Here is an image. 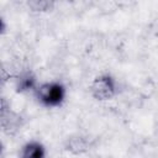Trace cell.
Masks as SVG:
<instances>
[{
    "instance_id": "obj_1",
    "label": "cell",
    "mask_w": 158,
    "mask_h": 158,
    "mask_svg": "<svg viewBox=\"0 0 158 158\" xmlns=\"http://www.w3.org/2000/svg\"><path fill=\"white\" fill-rule=\"evenodd\" d=\"M37 101L44 107H59L63 105L67 96V88L63 83L53 80L38 84L35 90Z\"/></svg>"
},
{
    "instance_id": "obj_2",
    "label": "cell",
    "mask_w": 158,
    "mask_h": 158,
    "mask_svg": "<svg viewBox=\"0 0 158 158\" xmlns=\"http://www.w3.org/2000/svg\"><path fill=\"white\" fill-rule=\"evenodd\" d=\"M118 91V84L115 77L110 73L98 75L90 84V94L95 100L106 101L112 99Z\"/></svg>"
},
{
    "instance_id": "obj_3",
    "label": "cell",
    "mask_w": 158,
    "mask_h": 158,
    "mask_svg": "<svg viewBox=\"0 0 158 158\" xmlns=\"http://www.w3.org/2000/svg\"><path fill=\"white\" fill-rule=\"evenodd\" d=\"M38 86L37 77L31 70H23L21 72L16 79H15V88L17 93H35V90Z\"/></svg>"
},
{
    "instance_id": "obj_4",
    "label": "cell",
    "mask_w": 158,
    "mask_h": 158,
    "mask_svg": "<svg viewBox=\"0 0 158 158\" xmlns=\"http://www.w3.org/2000/svg\"><path fill=\"white\" fill-rule=\"evenodd\" d=\"M47 151L43 143L32 139L26 142L20 149V158H46Z\"/></svg>"
},
{
    "instance_id": "obj_5",
    "label": "cell",
    "mask_w": 158,
    "mask_h": 158,
    "mask_svg": "<svg viewBox=\"0 0 158 158\" xmlns=\"http://www.w3.org/2000/svg\"><path fill=\"white\" fill-rule=\"evenodd\" d=\"M64 147L74 154H81L90 149V141L83 136H72L65 141Z\"/></svg>"
},
{
    "instance_id": "obj_6",
    "label": "cell",
    "mask_w": 158,
    "mask_h": 158,
    "mask_svg": "<svg viewBox=\"0 0 158 158\" xmlns=\"http://www.w3.org/2000/svg\"><path fill=\"white\" fill-rule=\"evenodd\" d=\"M28 6L33 11L43 12V11L51 10L54 6V2L53 1H48V0H32V1H28Z\"/></svg>"
}]
</instances>
